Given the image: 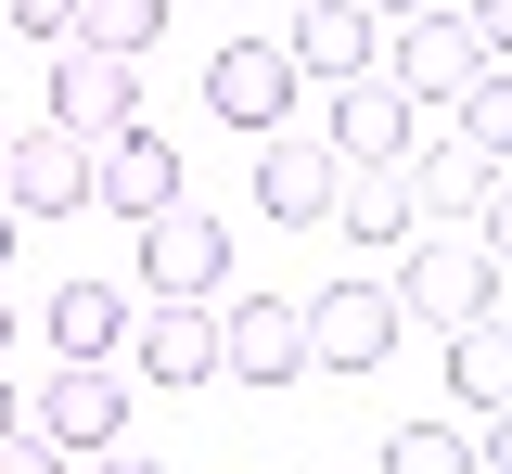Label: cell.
I'll use <instances>...</instances> for the list:
<instances>
[{
  "label": "cell",
  "instance_id": "1",
  "mask_svg": "<svg viewBox=\"0 0 512 474\" xmlns=\"http://www.w3.org/2000/svg\"><path fill=\"white\" fill-rule=\"evenodd\" d=\"M384 295H397V321L474 334V321H500V244H461V231H436V244H410V270L384 282Z\"/></svg>",
  "mask_w": 512,
  "mask_h": 474
},
{
  "label": "cell",
  "instance_id": "2",
  "mask_svg": "<svg viewBox=\"0 0 512 474\" xmlns=\"http://www.w3.org/2000/svg\"><path fill=\"white\" fill-rule=\"evenodd\" d=\"M295 334H308V372H384V346L410 334V321H397V295H384V282H320L308 308H295Z\"/></svg>",
  "mask_w": 512,
  "mask_h": 474
},
{
  "label": "cell",
  "instance_id": "3",
  "mask_svg": "<svg viewBox=\"0 0 512 474\" xmlns=\"http://www.w3.org/2000/svg\"><path fill=\"white\" fill-rule=\"evenodd\" d=\"M141 270H154V308H205L231 282V231L205 205H167V218H141Z\"/></svg>",
  "mask_w": 512,
  "mask_h": 474
},
{
  "label": "cell",
  "instance_id": "4",
  "mask_svg": "<svg viewBox=\"0 0 512 474\" xmlns=\"http://www.w3.org/2000/svg\"><path fill=\"white\" fill-rule=\"evenodd\" d=\"M77 205H90V141H64V129L0 141V218H77Z\"/></svg>",
  "mask_w": 512,
  "mask_h": 474
},
{
  "label": "cell",
  "instance_id": "5",
  "mask_svg": "<svg viewBox=\"0 0 512 474\" xmlns=\"http://www.w3.org/2000/svg\"><path fill=\"white\" fill-rule=\"evenodd\" d=\"M26 436H52V449H90V462H103V449L128 436V372H77V359H64L52 385H39V410H26Z\"/></svg>",
  "mask_w": 512,
  "mask_h": 474
},
{
  "label": "cell",
  "instance_id": "6",
  "mask_svg": "<svg viewBox=\"0 0 512 474\" xmlns=\"http://www.w3.org/2000/svg\"><path fill=\"white\" fill-rule=\"evenodd\" d=\"M487 65H500V52H487L474 26H448V13H410V39H397V77H384V90H397V103H461Z\"/></svg>",
  "mask_w": 512,
  "mask_h": 474
},
{
  "label": "cell",
  "instance_id": "7",
  "mask_svg": "<svg viewBox=\"0 0 512 474\" xmlns=\"http://www.w3.org/2000/svg\"><path fill=\"white\" fill-rule=\"evenodd\" d=\"M333 167H397V154H423V103H397L384 77H346L333 90V141H320Z\"/></svg>",
  "mask_w": 512,
  "mask_h": 474
},
{
  "label": "cell",
  "instance_id": "8",
  "mask_svg": "<svg viewBox=\"0 0 512 474\" xmlns=\"http://www.w3.org/2000/svg\"><path fill=\"white\" fill-rule=\"evenodd\" d=\"M205 103H218L231 129H269V141H282V116H295V52H282V39H231V52L205 65Z\"/></svg>",
  "mask_w": 512,
  "mask_h": 474
},
{
  "label": "cell",
  "instance_id": "9",
  "mask_svg": "<svg viewBox=\"0 0 512 474\" xmlns=\"http://www.w3.org/2000/svg\"><path fill=\"white\" fill-rule=\"evenodd\" d=\"M52 129L64 141H128L141 129V65H103V52L52 65Z\"/></svg>",
  "mask_w": 512,
  "mask_h": 474
},
{
  "label": "cell",
  "instance_id": "10",
  "mask_svg": "<svg viewBox=\"0 0 512 474\" xmlns=\"http://www.w3.org/2000/svg\"><path fill=\"white\" fill-rule=\"evenodd\" d=\"M218 372H244V385H295V372H308L295 308H282V295H244V308L218 321Z\"/></svg>",
  "mask_w": 512,
  "mask_h": 474
},
{
  "label": "cell",
  "instance_id": "11",
  "mask_svg": "<svg viewBox=\"0 0 512 474\" xmlns=\"http://www.w3.org/2000/svg\"><path fill=\"white\" fill-rule=\"evenodd\" d=\"M90 205H116V218H167V205H180V154H167L154 129L103 141V154H90Z\"/></svg>",
  "mask_w": 512,
  "mask_h": 474
},
{
  "label": "cell",
  "instance_id": "12",
  "mask_svg": "<svg viewBox=\"0 0 512 474\" xmlns=\"http://www.w3.org/2000/svg\"><path fill=\"white\" fill-rule=\"evenodd\" d=\"M282 52H295V77H333V90H346V77H372V65H384V26L359 13V0H308Z\"/></svg>",
  "mask_w": 512,
  "mask_h": 474
},
{
  "label": "cell",
  "instance_id": "13",
  "mask_svg": "<svg viewBox=\"0 0 512 474\" xmlns=\"http://www.w3.org/2000/svg\"><path fill=\"white\" fill-rule=\"evenodd\" d=\"M333 180H346V167H333L320 141H269V167H256V205H269L282 231H308V218H333Z\"/></svg>",
  "mask_w": 512,
  "mask_h": 474
},
{
  "label": "cell",
  "instance_id": "14",
  "mask_svg": "<svg viewBox=\"0 0 512 474\" xmlns=\"http://www.w3.org/2000/svg\"><path fill=\"white\" fill-rule=\"evenodd\" d=\"M397 180H410V205H423V218H461V205L487 218V205H500V167H487V154H461V141H436V154H397Z\"/></svg>",
  "mask_w": 512,
  "mask_h": 474
},
{
  "label": "cell",
  "instance_id": "15",
  "mask_svg": "<svg viewBox=\"0 0 512 474\" xmlns=\"http://www.w3.org/2000/svg\"><path fill=\"white\" fill-rule=\"evenodd\" d=\"M128 346H141L154 385H205V372H218V321H205V308H154V321H128Z\"/></svg>",
  "mask_w": 512,
  "mask_h": 474
},
{
  "label": "cell",
  "instance_id": "16",
  "mask_svg": "<svg viewBox=\"0 0 512 474\" xmlns=\"http://www.w3.org/2000/svg\"><path fill=\"white\" fill-rule=\"evenodd\" d=\"M52 346L77 359V372H103V359L128 346V295H116V282H64V295H52Z\"/></svg>",
  "mask_w": 512,
  "mask_h": 474
},
{
  "label": "cell",
  "instance_id": "17",
  "mask_svg": "<svg viewBox=\"0 0 512 474\" xmlns=\"http://www.w3.org/2000/svg\"><path fill=\"white\" fill-rule=\"evenodd\" d=\"M64 39H77V52H103V65H141V52L167 39V0H77V13H64Z\"/></svg>",
  "mask_w": 512,
  "mask_h": 474
},
{
  "label": "cell",
  "instance_id": "18",
  "mask_svg": "<svg viewBox=\"0 0 512 474\" xmlns=\"http://www.w3.org/2000/svg\"><path fill=\"white\" fill-rule=\"evenodd\" d=\"M333 218H346L359 244H397L423 205H410V180H397V167H359V180H333Z\"/></svg>",
  "mask_w": 512,
  "mask_h": 474
},
{
  "label": "cell",
  "instance_id": "19",
  "mask_svg": "<svg viewBox=\"0 0 512 474\" xmlns=\"http://www.w3.org/2000/svg\"><path fill=\"white\" fill-rule=\"evenodd\" d=\"M448 385L500 423V398H512V346H500V321H474V334H448Z\"/></svg>",
  "mask_w": 512,
  "mask_h": 474
},
{
  "label": "cell",
  "instance_id": "20",
  "mask_svg": "<svg viewBox=\"0 0 512 474\" xmlns=\"http://www.w3.org/2000/svg\"><path fill=\"white\" fill-rule=\"evenodd\" d=\"M461 154H487V167L512 154V77H500V65H487L474 90H461Z\"/></svg>",
  "mask_w": 512,
  "mask_h": 474
},
{
  "label": "cell",
  "instance_id": "21",
  "mask_svg": "<svg viewBox=\"0 0 512 474\" xmlns=\"http://www.w3.org/2000/svg\"><path fill=\"white\" fill-rule=\"evenodd\" d=\"M384 474H474V449L448 423H410V436H384Z\"/></svg>",
  "mask_w": 512,
  "mask_h": 474
},
{
  "label": "cell",
  "instance_id": "22",
  "mask_svg": "<svg viewBox=\"0 0 512 474\" xmlns=\"http://www.w3.org/2000/svg\"><path fill=\"white\" fill-rule=\"evenodd\" d=\"M0 474H64V449H52V436H26V423H13V436H0Z\"/></svg>",
  "mask_w": 512,
  "mask_h": 474
},
{
  "label": "cell",
  "instance_id": "23",
  "mask_svg": "<svg viewBox=\"0 0 512 474\" xmlns=\"http://www.w3.org/2000/svg\"><path fill=\"white\" fill-rule=\"evenodd\" d=\"M0 13H13L26 39H64V13H77V0H0Z\"/></svg>",
  "mask_w": 512,
  "mask_h": 474
},
{
  "label": "cell",
  "instance_id": "24",
  "mask_svg": "<svg viewBox=\"0 0 512 474\" xmlns=\"http://www.w3.org/2000/svg\"><path fill=\"white\" fill-rule=\"evenodd\" d=\"M13 423H26V398H13V372H0V436H13Z\"/></svg>",
  "mask_w": 512,
  "mask_h": 474
},
{
  "label": "cell",
  "instance_id": "25",
  "mask_svg": "<svg viewBox=\"0 0 512 474\" xmlns=\"http://www.w3.org/2000/svg\"><path fill=\"white\" fill-rule=\"evenodd\" d=\"M359 13H372V26H384V13H423V0H359Z\"/></svg>",
  "mask_w": 512,
  "mask_h": 474
},
{
  "label": "cell",
  "instance_id": "26",
  "mask_svg": "<svg viewBox=\"0 0 512 474\" xmlns=\"http://www.w3.org/2000/svg\"><path fill=\"white\" fill-rule=\"evenodd\" d=\"M103 474H167V462H116V449H103Z\"/></svg>",
  "mask_w": 512,
  "mask_h": 474
},
{
  "label": "cell",
  "instance_id": "27",
  "mask_svg": "<svg viewBox=\"0 0 512 474\" xmlns=\"http://www.w3.org/2000/svg\"><path fill=\"white\" fill-rule=\"evenodd\" d=\"M0 359H13V295H0Z\"/></svg>",
  "mask_w": 512,
  "mask_h": 474
},
{
  "label": "cell",
  "instance_id": "28",
  "mask_svg": "<svg viewBox=\"0 0 512 474\" xmlns=\"http://www.w3.org/2000/svg\"><path fill=\"white\" fill-rule=\"evenodd\" d=\"M0 257H13V218H0Z\"/></svg>",
  "mask_w": 512,
  "mask_h": 474
}]
</instances>
